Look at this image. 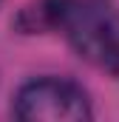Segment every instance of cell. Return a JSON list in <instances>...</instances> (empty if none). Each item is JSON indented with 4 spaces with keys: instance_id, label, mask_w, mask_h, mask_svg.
Instances as JSON below:
<instances>
[{
    "instance_id": "7a4b0ae2",
    "label": "cell",
    "mask_w": 119,
    "mask_h": 122,
    "mask_svg": "<svg viewBox=\"0 0 119 122\" xmlns=\"http://www.w3.org/2000/svg\"><path fill=\"white\" fill-rule=\"evenodd\" d=\"M68 9H71V0H37L17 14L14 26L23 34H45V31L62 29Z\"/></svg>"
},
{
    "instance_id": "3957f363",
    "label": "cell",
    "mask_w": 119,
    "mask_h": 122,
    "mask_svg": "<svg viewBox=\"0 0 119 122\" xmlns=\"http://www.w3.org/2000/svg\"><path fill=\"white\" fill-rule=\"evenodd\" d=\"M96 65H102L114 80H119V20L114 23V29L108 31V37H105V43L99 48Z\"/></svg>"
},
{
    "instance_id": "6da1fadb",
    "label": "cell",
    "mask_w": 119,
    "mask_h": 122,
    "mask_svg": "<svg viewBox=\"0 0 119 122\" xmlns=\"http://www.w3.org/2000/svg\"><path fill=\"white\" fill-rule=\"evenodd\" d=\"M14 117L26 122H82L94 117L82 85L65 77H37L20 85L14 97Z\"/></svg>"
}]
</instances>
